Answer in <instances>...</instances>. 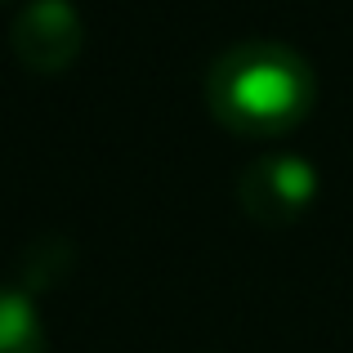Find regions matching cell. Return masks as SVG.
<instances>
[{
    "label": "cell",
    "mask_w": 353,
    "mask_h": 353,
    "mask_svg": "<svg viewBox=\"0 0 353 353\" xmlns=\"http://www.w3.org/2000/svg\"><path fill=\"white\" fill-rule=\"evenodd\" d=\"M0 353H45L41 309L23 286H0Z\"/></svg>",
    "instance_id": "cell-4"
},
{
    "label": "cell",
    "mask_w": 353,
    "mask_h": 353,
    "mask_svg": "<svg viewBox=\"0 0 353 353\" xmlns=\"http://www.w3.org/2000/svg\"><path fill=\"white\" fill-rule=\"evenodd\" d=\"M318 103V77L309 59L282 41H237L210 63L206 108L237 139H282L309 121Z\"/></svg>",
    "instance_id": "cell-1"
},
{
    "label": "cell",
    "mask_w": 353,
    "mask_h": 353,
    "mask_svg": "<svg viewBox=\"0 0 353 353\" xmlns=\"http://www.w3.org/2000/svg\"><path fill=\"white\" fill-rule=\"evenodd\" d=\"M9 50L32 77H63L85 50V23L72 0H27L9 23Z\"/></svg>",
    "instance_id": "cell-3"
},
{
    "label": "cell",
    "mask_w": 353,
    "mask_h": 353,
    "mask_svg": "<svg viewBox=\"0 0 353 353\" xmlns=\"http://www.w3.org/2000/svg\"><path fill=\"white\" fill-rule=\"evenodd\" d=\"M318 201V170L295 152H259L237 174V210L255 228H291Z\"/></svg>",
    "instance_id": "cell-2"
}]
</instances>
